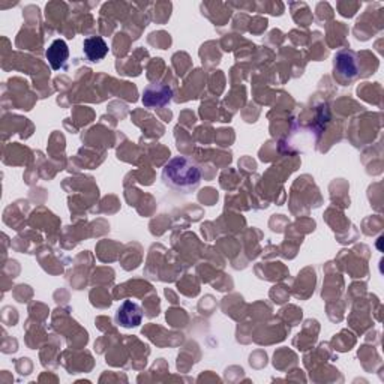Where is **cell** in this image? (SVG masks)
Returning a JSON list of instances; mask_svg holds the SVG:
<instances>
[{
  "label": "cell",
  "instance_id": "1",
  "mask_svg": "<svg viewBox=\"0 0 384 384\" xmlns=\"http://www.w3.org/2000/svg\"><path fill=\"white\" fill-rule=\"evenodd\" d=\"M162 183L182 194L194 192L201 183V168L188 157L171 158L162 168Z\"/></svg>",
  "mask_w": 384,
  "mask_h": 384
},
{
  "label": "cell",
  "instance_id": "2",
  "mask_svg": "<svg viewBox=\"0 0 384 384\" xmlns=\"http://www.w3.org/2000/svg\"><path fill=\"white\" fill-rule=\"evenodd\" d=\"M173 100V89L164 83H152L144 89L143 92V105L147 109L166 107Z\"/></svg>",
  "mask_w": 384,
  "mask_h": 384
},
{
  "label": "cell",
  "instance_id": "5",
  "mask_svg": "<svg viewBox=\"0 0 384 384\" xmlns=\"http://www.w3.org/2000/svg\"><path fill=\"white\" fill-rule=\"evenodd\" d=\"M45 57H47L48 63H50L52 69L59 71V69L67 68V62H68V57H69L68 44L65 43L63 39L53 41L52 45L48 47Z\"/></svg>",
  "mask_w": 384,
  "mask_h": 384
},
{
  "label": "cell",
  "instance_id": "6",
  "mask_svg": "<svg viewBox=\"0 0 384 384\" xmlns=\"http://www.w3.org/2000/svg\"><path fill=\"white\" fill-rule=\"evenodd\" d=\"M83 52L91 62H100L109 54V44L101 36H89L83 43Z\"/></svg>",
  "mask_w": 384,
  "mask_h": 384
},
{
  "label": "cell",
  "instance_id": "3",
  "mask_svg": "<svg viewBox=\"0 0 384 384\" xmlns=\"http://www.w3.org/2000/svg\"><path fill=\"white\" fill-rule=\"evenodd\" d=\"M143 321V311L142 308L137 304H134L133 300H125L122 304L116 313V323L122 328L131 329L140 326Z\"/></svg>",
  "mask_w": 384,
  "mask_h": 384
},
{
  "label": "cell",
  "instance_id": "4",
  "mask_svg": "<svg viewBox=\"0 0 384 384\" xmlns=\"http://www.w3.org/2000/svg\"><path fill=\"white\" fill-rule=\"evenodd\" d=\"M335 71L341 78L354 80L359 76V65L356 53L350 50H342L335 57Z\"/></svg>",
  "mask_w": 384,
  "mask_h": 384
}]
</instances>
